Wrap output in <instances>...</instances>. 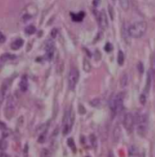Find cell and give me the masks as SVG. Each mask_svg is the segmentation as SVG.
<instances>
[{
	"label": "cell",
	"instance_id": "obj_1",
	"mask_svg": "<svg viewBox=\"0 0 155 157\" xmlns=\"http://www.w3.org/2000/svg\"><path fill=\"white\" fill-rule=\"evenodd\" d=\"M123 94L119 92L116 95H113L110 99V108L114 114H119L123 109Z\"/></svg>",
	"mask_w": 155,
	"mask_h": 157
},
{
	"label": "cell",
	"instance_id": "obj_2",
	"mask_svg": "<svg viewBox=\"0 0 155 157\" xmlns=\"http://www.w3.org/2000/svg\"><path fill=\"white\" fill-rule=\"evenodd\" d=\"M147 23L145 21L135 22L129 26V33L132 38H139L143 36L147 31Z\"/></svg>",
	"mask_w": 155,
	"mask_h": 157
},
{
	"label": "cell",
	"instance_id": "obj_3",
	"mask_svg": "<svg viewBox=\"0 0 155 157\" xmlns=\"http://www.w3.org/2000/svg\"><path fill=\"white\" fill-rule=\"evenodd\" d=\"M137 124V131L140 136H145L148 130V118L145 114H138L135 120Z\"/></svg>",
	"mask_w": 155,
	"mask_h": 157
},
{
	"label": "cell",
	"instance_id": "obj_4",
	"mask_svg": "<svg viewBox=\"0 0 155 157\" xmlns=\"http://www.w3.org/2000/svg\"><path fill=\"white\" fill-rule=\"evenodd\" d=\"M16 100L13 95H9L7 99L6 102V105L5 108V116L6 118L10 120L13 116H14L15 112L16 109Z\"/></svg>",
	"mask_w": 155,
	"mask_h": 157
},
{
	"label": "cell",
	"instance_id": "obj_5",
	"mask_svg": "<svg viewBox=\"0 0 155 157\" xmlns=\"http://www.w3.org/2000/svg\"><path fill=\"white\" fill-rule=\"evenodd\" d=\"M38 12V9L34 4H29L24 8L21 13V20L23 21H28L30 19L37 15Z\"/></svg>",
	"mask_w": 155,
	"mask_h": 157
},
{
	"label": "cell",
	"instance_id": "obj_6",
	"mask_svg": "<svg viewBox=\"0 0 155 157\" xmlns=\"http://www.w3.org/2000/svg\"><path fill=\"white\" fill-rule=\"evenodd\" d=\"M79 72L76 68H72L69 74V86L71 90H73L78 81Z\"/></svg>",
	"mask_w": 155,
	"mask_h": 157
},
{
	"label": "cell",
	"instance_id": "obj_7",
	"mask_svg": "<svg viewBox=\"0 0 155 157\" xmlns=\"http://www.w3.org/2000/svg\"><path fill=\"white\" fill-rule=\"evenodd\" d=\"M94 13L100 28L103 30L107 29V27H108V21H107V17L105 11L103 10L100 12L96 11V12H94Z\"/></svg>",
	"mask_w": 155,
	"mask_h": 157
},
{
	"label": "cell",
	"instance_id": "obj_8",
	"mask_svg": "<svg viewBox=\"0 0 155 157\" xmlns=\"http://www.w3.org/2000/svg\"><path fill=\"white\" fill-rule=\"evenodd\" d=\"M135 124V117L130 112H128L125 114L123 118V126L126 128L128 132H132L133 130Z\"/></svg>",
	"mask_w": 155,
	"mask_h": 157
},
{
	"label": "cell",
	"instance_id": "obj_9",
	"mask_svg": "<svg viewBox=\"0 0 155 157\" xmlns=\"http://www.w3.org/2000/svg\"><path fill=\"white\" fill-rule=\"evenodd\" d=\"M63 128H62V133L66 135L70 132L71 128L72 125V116L69 111H66L63 118Z\"/></svg>",
	"mask_w": 155,
	"mask_h": 157
},
{
	"label": "cell",
	"instance_id": "obj_10",
	"mask_svg": "<svg viewBox=\"0 0 155 157\" xmlns=\"http://www.w3.org/2000/svg\"><path fill=\"white\" fill-rule=\"evenodd\" d=\"M45 50H46V54L45 57L47 60H51L54 55V51H55V46H54V42L52 40H49L45 45Z\"/></svg>",
	"mask_w": 155,
	"mask_h": 157
},
{
	"label": "cell",
	"instance_id": "obj_11",
	"mask_svg": "<svg viewBox=\"0 0 155 157\" xmlns=\"http://www.w3.org/2000/svg\"><path fill=\"white\" fill-rule=\"evenodd\" d=\"M11 82L9 80H5L3 82L1 87H0V103H2L5 99V97L7 94V91L9 90V86H10Z\"/></svg>",
	"mask_w": 155,
	"mask_h": 157
},
{
	"label": "cell",
	"instance_id": "obj_12",
	"mask_svg": "<svg viewBox=\"0 0 155 157\" xmlns=\"http://www.w3.org/2000/svg\"><path fill=\"white\" fill-rule=\"evenodd\" d=\"M122 37L123 38V41L125 43L127 44L131 43V35L129 33V27L127 24H123L122 28Z\"/></svg>",
	"mask_w": 155,
	"mask_h": 157
},
{
	"label": "cell",
	"instance_id": "obj_13",
	"mask_svg": "<svg viewBox=\"0 0 155 157\" xmlns=\"http://www.w3.org/2000/svg\"><path fill=\"white\" fill-rule=\"evenodd\" d=\"M19 86L20 88L22 91H26L28 88V76L24 75L21 78V80L20 82V84H19Z\"/></svg>",
	"mask_w": 155,
	"mask_h": 157
},
{
	"label": "cell",
	"instance_id": "obj_14",
	"mask_svg": "<svg viewBox=\"0 0 155 157\" xmlns=\"http://www.w3.org/2000/svg\"><path fill=\"white\" fill-rule=\"evenodd\" d=\"M151 80H152V76H151V70H149L148 72V76H147V83H146V86H145V91L144 93L145 95H147L149 92V90H150L151 88Z\"/></svg>",
	"mask_w": 155,
	"mask_h": 157
},
{
	"label": "cell",
	"instance_id": "obj_15",
	"mask_svg": "<svg viewBox=\"0 0 155 157\" xmlns=\"http://www.w3.org/2000/svg\"><path fill=\"white\" fill-rule=\"evenodd\" d=\"M23 43H24V41H23L22 39H21V38H18V39L15 41L11 44V48L14 50H18L19 48H21V47H22Z\"/></svg>",
	"mask_w": 155,
	"mask_h": 157
},
{
	"label": "cell",
	"instance_id": "obj_16",
	"mask_svg": "<svg viewBox=\"0 0 155 157\" xmlns=\"http://www.w3.org/2000/svg\"><path fill=\"white\" fill-rule=\"evenodd\" d=\"M85 13L84 12H80L78 14H75V13H71V17L72 18L74 21H81L83 18H85Z\"/></svg>",
	"mask_w": 155,
	"mask_h": 157
},
{
	"label": "cell",
	"instance_id": "obj_17",
	"mask_svg": "<svg viewBox=\"0 0 155 157\" xmlns=\"http://www.w3.org/2000/svg\"><path fill=\"white\" fill-rule=\"evenodd\" d=\"M16 55L15 54H9V53H5V54H3L2 55H1L0 57V60L2 62H6V61L9 60H15L16 59Z\"/></svg>",
	"mask_w": 155,
	"mask_h": 157
},
{
	"label": "cell",
	"instance_id": "obj_18",
	"mask_svg": "<svg viewBox=\"0 0 155 157\" xmlns=\"http://www.w3.org/2000/svg\"><path fill=\"white\" fill-rule=\"evenodd\" d=\"M139 153L135 146H131L129 149V157H138Z\"/></svg>",
	"mask_w": 155,
	"mask_h": 157
},
{
	"label": "cell",
	"instance_id": "obj_19",
	"mask_svg": "<svg viewBox=\"0 0 155 157\" xmlns=\"http://www.w3.org/2000/svg\"><path fill=\"white\" fill-rule=\"evenodd\" d=\"M121 136V129L118 125L116 126V128H114V131H113V139L116 143L119 141V138Z\"/></svg>",
	"mask_w": 155,
	"mask_h": 157
},
{
	"label": "cell",
	"instance_id": "obj_20",
	"mask_svg": "<svg viewBox=\"0 0 155 157\" xmlns=\"http://www.w3.org/2000/svg\"><path fill=\"white\" fill-rule=\"evenodd\" d=\"M151 73L152 80L155 82V52L154 53L151 59V69H150Z\"/></svg>",
	"mask_w": 155,
	"mask_h": 157
},
{
	"label": "cell",
	"instance_id": "obj_21",
	"mask_svg": "<svg viewBox=\"0 0 155 157\" xmlns=\"http://www.w3.org/2000/svg\"><path fill=\"white\" fill-rule=\"evenodd\" d=\"M125 61V56L124 54H123V52L122 50H119L118 52V57H117V62L118 64H119V66H122L123 63H124Z\"/></svg>",
	"mask_w": 155,
	"mask_h": 157
},
{
	"label": "cell",
	"instance_id": "obj_22",
	"mask_svg": "<svg viewBox=\"0 0 155 157\" xmlns=\"http://www.w3.org/2000/svg\"><path fill=\"white\" fill-rule=\"evenodd\" d=\"M24 31H25V33L27 34V35H34V34L36 32V28H35L34 25H31H31L27 26Z\"/></svg>",
	"mask_w": 155,
	"mask_h": 157
},
{
	"label": "cell",
	"instance_id": "obj_23",
	"mask_svg": "<svg viewBox=\"0 0 155 157\" xmlns=\"http://www.w3.org/2000/svg\"><path fill=\"white\" fill-rule=\"evenodd\" d=\"M128 84V74L127 73H123V75L121 77L120 85L122 88H124Z\"/></svg>",
	"mask_w": 155,
	"mask_h": 157
},
{
	"label": "cell",
	"instance_id": "obj_24",
	"mask_svg": "<svg viewBox=\"0 0 155 157\" xmlns=\"http://www.w3.org/2000/svg\"><path fill=\"white\" fill-rule=\"evenodd\" d=\"M83 68H84V70L87 73H89L91 69V63H89V61L85 59L84 61H83Z\"/></svg>",
	"mask_w": 155,
	"mask_h": 157
},
{
	"label": "cell",
	"instance_id": "obj_25",
	"mask_svg": "<svg viewBox=\"0 0 155 157\" xmlns=\"http://www.w3.org/2000/svg\"><path fill=\"white\" fill-rule=\"evenodd\" d=\"M119 2H120V5L121 6H122L123 10L126 11L129 9V0H119Z\"/></svg>",
	"mask_w": 155,
	"mask_h": 157
},
{
	"label": "cell",
	"instance_id": "obj_26",
	"mask_svg": "<svg viewBox=\"0 0 155 157\" xmlns=\"http://www.w3.org/2000/svg\"><path fill=\"white\" fill-rule=\"evenodd\" d=\"M40 156L41 157H50L51 156V153L49 150L44 148L40 151Z\"/></svg>",
	"mask_w": 155,
	"mask_h": 157
},
{
	"label": "cell",
	"instance_id": "obj_27",
	"mask_svg": "<svg viewBox=\"0 0 155 157\" xmlns=\"http://www.w3.org/2000/svg\"><path fill=\"white\" fill-rule=\"evenodd\" d=\"M8 147V142L5 139L0 140V150H5Z\"/></svg>",
	"mask_w": 155,
	"mask_h": 157
},
{
	"label": "cell",
	"instance_id": "obj_28",
	"mask_svg": "<svg viewBox=\"0 0 155 157\" xmlns=\"http://www.w3.org/2000/svg\"><path fill=\"white\" fill-rule=\"evenodd\" d=\"M68 145L70 148L73 149L74 151H75V144L74 140L72 138H69L68 139Z\"/></svg>",
	"mask_w": 155,
	"mask_h": 157
},
{
	"label": "cell",
	"instance_id": "obj_29",
	"mask_svg": "<svg viewBox=\"0 0 155 157\" xmlns=\"http://www.w3.org/2000/svg\"><path fill=\"white\" fill-rule=\"evenodd\" d=\"M90 141H91V143L94 147H97V138L94 134H91L90 136Z\"/></svg>",
	"mask_w": 155,
	"mask_h": 157
},
{
	"label": "cell",
	"instance_id": "obj_30",
	"mask_svg": "<svg viewBox=\"0 0 155 157\" xmlns=\"http://www.w3.org/2000/svg\"><path fill=\"white\" fill-rule=\"evenodd\" d=\"M91 105L93 107H97V106L99 105V104H100V99H94L91 102Z\"/></svg>",
	"mask_w": 155,
	"mask_h": 157
},
{
	"label": "cell",
	"instance_id": "obj_31",
	"mask_svg": "<svg viewBox=\"0 0 155 157\" xmlns=\"http://www.w3.org/2000/svg\"><path fill=\"white\" fill-rule=\"evenodd\" d=\"M104 50L107 52H110L113 50V46L110 43H106L105 47H104Z\"/></svg>",
	"mask_w": 155,
	"mask_h": 157
},
{
	"label": "cell",
	"instance_id": "obj_32",
	"mask_svg": "<svg viewBox=\"0 0 155 157\" xmlns=\"http://www.w3.org/2000/svg\"><path fill=\"white\" fill-rule=\"evenodd\" d=\"M146 99L147 95H145V94H142V95L140 96V102H141L142 105H145V102H146Z\"/></svg>",
	"mask_w": 155,
	"mask_h": 157
},
{
	"label": "cell",
	"instance_id": "obj_33",
	"mask_svg": "<svg viewBox=\"0 0 155 157\" xmlns=\"http://www.w3.org/2000/svg\"><path fill=\"white\" fill-rule=\"evenodd\" d=\"M45 141V133H42L39 138H38V143H43Z\"/></svg>",
	"mask_w": 155,
	"mask_h": 157
},
{
	"label": "cell",
	"instance_id": "obj_34",
	"mask_svg": "<svg viewBox=\"0 0 155 157\" xmlns=\"http://www.w3.org/2000/svg\"><path fill=\"white\" fill-rule=\"evenodd\" d=\"M57 34H58V31H57V29H56V28H53V29L52 30V31H51L52 38H55L56 37Z\"/></svg>",
	"mask_w": 155,
	"mask_h": 157
},
{
	"label": "cell",
	"instance_id": "obj_35",
	"mask_svg": "<svg viewBox=\"0 0 155 157\" xmlns=\"http://www.w3.org/2000/svg\"><path fill=\"white\" fill-rule=\"evenodd\" d=\"M138 70H139V72L141 73H143V71H144V67H143V64L141 63V62L139 63L138 64Z\"/></svg>",
	"mask_w": 155,
	"mask_h": 157
},
{
	"label": "cell",
	"instance_id": "obj_36",
	"mask_svg": "<svg viewBox=\"0 0 155 157\" xmlns=\"http://www.w3.org/2000/svg\"><path fill=\"white\" fill-rule=\"evenodd\" d=\"M5 41V37L3 34L0 31V43H4Z\"/></svg>",
	"mask_w": 155,
	"mask_h": 157
},
{
	"label": "cell",
	"instance_id": "obj_37",
	"mask_svg": "<svg viewBox=\"0 0 155 157\" xmlns=\"http://www.w3.org/2000/svg\"><path fill=\"white\" fill-rule=\"evenodd\" d=\"M109 12H110V15L111 19H113V8L111 5H109Z\"/></svg>",
	"mask_w": 155,
	"mask_h": 157
},
{
	"label": "cell",
	"instance_id": "obj_38",
	"mask_svg": "<svg viewBox=\"0 0 155 157\" xmlns=\"http://www.w3.org/2000/svg\"><path fill=\"white\" fill-rule=\"evenodd\" d=\"M100 3V0H93V5L94 7H97Z\"/></svg>",
	"mask_w": 155,
	"mask_h": 157
},
{
	"label": "cell",
	"instance_id": "obj_39",
	"mask_svg": "<svg viewBox=\"0 0 155 157\" xmlns=\"http://www.w3.org/2000/svg\"><path fill=\"white\" fill-rule=\"evenodd\" d=\"M79 112H80V114H85V112H86L85 108L83 107L82 105L79 106Z\"/></svg>",
	"mask_w": 155,
	"mask_h": 157
},
{
	"label": "cell",
	"instance_id": "obj_40",
	"mask_svg": "<svg viewBox=\"0 0 155 157\" xmlns=\"http://www.w3.org/2000/svg\"><path fill=\"white\" fill-rule=\"evenodd\" d=\"M5 128H6L5 124L0 121V130H5Z\"/></svg>",
	"mask_w": 155,
	"mask_h": 157
},
{
	"label": "cell",
	"instance_id": "obj_41",
	"mask_svg": "<svg viewBox=\"0 0 155 157\" xmlns=\"http://www.w3.org/2000/svg\"><path fill=\"white\" fill-rule=\"evenodd\" d=\"M0 157H9L6 153H1L0 154Z\"/></svg>",
	"mask_w": 155,
	"mask_h": 157
},
{
	"label": "cell",
	"instance_id": "obj_42",
	"mask_svg": "<svg viewBox=\"0 0 155 157\" xmlns=\"http://www.w3.org/2000/svg\"><path fill=\"white\" fill-rule=\"evenodd\" d=\"M108 157H115V156L113 155V153L112 152H110V153H109L108 155Z\"/></svg>",
	"mask_w": 155,
	"mask_h": 157
},
{
	"label": "cell",
	"instance_id": "obj_43",
	"mask_svg": "<svg viewBox=\"0 0 155 157\" xmlns=\"http://www.w3.org/2000/svg\"><path fill=\"white\" fill-rule=\"evenodd\" d=\"M0 67H1V64H0Z\"/></svg>",
	"mask_w": 155,
	"mask_h": 157
},
{
	"label": "cell",
	"instance_id": "obj_44",
	"mask_svg": "<svg viewBox=\"0 0 155 157\" xmlns=\"http://www.w3.org/2000/svg\"><path fill=\"white\" fill-rule=\"evenodd\" d=\"M86 157H90V156H86Z\"/></svg>",
	"mask_w": 155,
	"mask_h": 157
},
{
	"label": "cell",
	"instance_id": "obj_45",
	"mask_svg": "<svg viewBox=\"0 0 155 157\" xmlns=\"http://www.w3.org/2000/svg\"><path fill=\"white\" fill-rule=\"evenodd\" d=\"M113 1H115V0H113Z\"/></svg>",
	"mask_w": 155,
	"mask_h": 157
}]
</instances>
